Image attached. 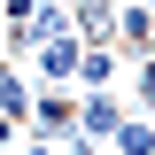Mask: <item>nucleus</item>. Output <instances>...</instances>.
Wrapping results in <instances>:
<instances>
[{
	"label": "nucleus",
	"instance_id": "f257e3e1",
	"mask_svg": "<svg viewBox=\"0 0 155 155\" xmlns=\"http://www.w3.org/2000/svg\"><path fill=\"white\" fill-rule=\"evenodd\" d=\"M116 124H124V93H116V85H85V93H78V132L109 147Z\"/></svg>",
	"mask_w": 155,
	"mask_h": 155
},
{
	"label": "nucleus",
	"instance_id": "f03ea898",
	"mask_svg": "<svg viewBox=\"0 0 155 155\" xmlns=\"http://www.w3.org/2000/svg\"><path fill=\"white\" fill-rule=\"evenodd\" d=\"M78 124V85H47V93H31V132L39 140H62Z\"/></svg>",
	"mask_w": 155,
	"mask_h": 155
},
{
	"label": "nucleus",
	"instance_id": "7ed1b4c3",
	"mask_svg": "<svg viewBox=\"0 0 155 155\" xmlns=\"http://www.w3.org/2000/svg\"><path fill=\"white\" fill-rule=\"evenodd\" d=\"M116 54L132 62L140 47H155V0H124V8H116V39H109Z\"/></svg>",
	"mask_w": 155,
	"mask_h": 155
},
{
	"label": "nucleus",
	"instance_id": "20e7f679",
	"mask_svg": "<svg viewBox=\"0 0 155 155\" xmlns=\"http://www.w3.org/2000/svg\"><path fill=\"white\" fill-rule=\"evenodd\" d=\"M31 62H39V78H47V85H78V31L39 39V47H31Z\"/></svg>",
	"mask_w": 155,
	"mask_h": 155
},
{
	"label": "nucleus",
	"instance_id": "39448f33",
	"mask_svg": "<svg viewBox=\"0 0 155 155\" xmlns=\"http://www.w3.org/2000/svg\"><path fill=\"white\" fill-rule=\"evenodd\" d=\"M109 155H155V116L147 109H124V124L109 132Z\"/></svg>",
	"mask_w": 155,
	"mask_h": 155
},
{
	"label": "nucleus",
	"instance_id": "423d86ee",
	"mask_svg": "<svg viewBox=\"0 0 155 155\" xmlns=\"http://www.w3.org/2000/svg\"><path fill=\"white\" fill-rule=\"evenodd\" d=\"M116 70H124V54H116V47H101V39H78V85H109Z\"/></svg>",
	"mask_w": 155,
	"mask_h": 155
},
{
	"label": "nucleus",
	"instance_id": "0eeeda50",
	"mask_svg": "<svg viewBox=\"0 0 155 155\" xmlns=\"http://www.w3.org/2000/svg\"><path fill=\"white\" fill-rule=\"evenodd\" d=\"M132 78H140V109H155V47L132 54Z\"/></svg>",
	"mask_w": 155,
	"mask_h": 155
},
{
	"label": "nucleus",
	"instance_id": "6e6552de",
	"mask_svg": "<svg viewBox=\"0 0 155 155\" xmlns=\"http://www.w3.org/2000/svg\"><path fill=\"white\" fill-rule=\"evenodd\" d=\"M16 132H23V116H8V109H0V147H16Z\"/></svg>",
	"mask_w": 155,
	"mask_h": 155
},
{
	"label": "nucleus",
	"instance_id": "1a4fd4ad",
	"mask_svg": "<svg viewBox=\"0 0 155 155\" xmlns=\"http://www.w3.org/2000/svg\"><path fill=\"white\" fill-rule=\"evenodd\" d=\"M23 155H62V147H54V140H39V132H31V140H23Z\"/></svg>",
	"mask_w": 155,
	"mask_h": 155
},
{
	"label": "nucleus",
	"instance_id": "9d476101",
	"mask_svg": "<svg viewBox=\"0 0 155 155\" xmlns=\"http://www.w3.org/2000/svg\"><path fill=\"white\" fill-rule=\"evenodd\" d=\"M0 8H8V16H23V8H31V0H0Z\"/></svg>",
	"mask_w": 155,
	"mask_h": 155
},
{
	"label": "nucleus",
	"instance_id": "9b49d317",
	"mask_svg": "<svg viewBox=\"0 0 155 155\" xmlns=\"http://www.w3.org/2000/svg\"><path fill=\"white\" fill-rule=\"evenodd\" d=\"M0 54H8V8H0Z\"/></svg>",
	"mask_w": 155,
	"mask_h": 155
}]
</instances>
